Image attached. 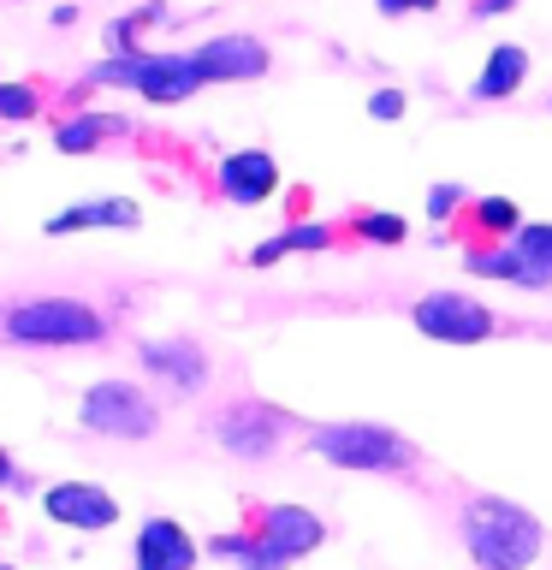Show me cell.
I'll return each instance as SVG.
<instances>
[{
  "label": "cell",
  "instance_id": "obj_9",
  "mask_svg": "<svg viewBox=\"0 0 552 570\" xmlns=\"http://www.w3.org/2000/svg\"><path fill=\"white\" fill-rule=\"evenodd\" d=\"M249 529L262 534L274 552H285V559H309V552L327 541V523L309 511V505H249Z\"/></svg>",
  "mask_w": 552,
  "mask_h": 570
},
{
  "label": "cell",
  "instance_id": "obj_11",
  "mask_svg": "<svg viewBox=\"0 0 552 570\" xmlns=\"http://www.w3.org/2000/svg\"><path fill=\"white\" fill-rule=\"evenodd\" d=\"M137 356H142V368L160 374V381H172L178 392L208 386V351L196 345V338H142Z\"/></svg>",
  "mask_w": 552,
  "mask_h": 570
},
{
  "label": "cell",
  "instance_id": "obj_27",
  "mask_svg": "<svg viewBox=\"0 0 552 570\" xmlns=\"http://www.w3.org/2000/svg\"><path fill=\"white\" fill-rule=\"evenodd\" d=\"M516 0H475V18H493V12H511Z\"/></svg>",
  "mask_w": 552,
  "mask_h": 570
},
{
  "label": "cell",
  "instance_id": "obj_17",
  "mask_svg": "<svg viewBox=\"0 0 552 570\" xmlns=\"http://www.w3.org/2000/svg\"><path fill=\"white\" fill-rule=\"evenodd\" d=\"M208 552H214V559H226V564H238V570H285V564H292L285 552L267 547L256 529H226V534H214Z\"/></svg>",
  "mask_w": 552,
  "mask_h": 570
},
{
  "label": "cell",
  "instance_id": "obj_14",
  "mask_svg": "<svg viewBox=\"0 0 552 570\" xmlns=\"http://www.w3.org/2000/svg\"><path fill=\"white\" fill-rule=\"evenodd\" d=\"M142 208L131 196H107V203H71L66 214L48 220V238H66V232H89V226H137Z\"/></svg>",
  "mask_w": 552,
  "mask_h": 570
},
{
  "label": "cell",
  "instance_id": "obj_1",
  "mask_svg": "<svg viewBox=\"0 0 552 570\" xmlns=\"http://www.w3.org/2000/svg\"><path fill=\"white\" fill-rule=\"evenodd\" d=\"M463 547H470L475 570H529L546 552V523L516 499L475 493L463 505Z\"/></svg>",
  "mask_w": 552,
  "mask_h": 570
},
{
  "label": "cell",
  "instance_id": "obj_26",
  "mask_svg": "<svg viewBox=\"0 0 552 570\" xmlns=\"http://www.w3.org/2000/svg\"><path fill=\"white\" fill-rule=\"evenodd\" d=\"M0 488H18V463L7 458V445H0Z\"/></svg>",
  "mask_w": 552,
  "mask_h": 570
},
{
  "label": "cell",
  "instance_id": "obj_15",
  "mask_svg": "<svg viewBox=\"0 0 552 570\" xmlns=\"http://www.w3.org/2000/svg\"><path fill=\"white\" fill-rule=\"evenodd\" d=\"M523 78H529V53L516 48V42H499V48L487 53V66H481V78H475L470 96H475V101H505V96H516V89H523Z\"/></svg>",
  "mask_w": 552,
  "mask_h": 570
},
{
  "label": "cell",
  "instance_id": "obj_3",
  "mask_svg": "<svg viewBox=\"0 0 552 570\" xmlns=\"http://www.w3.org/2000/svg\"><path fill=\"white\" fill-rule=\"evenodd\" d=\"M7 338L12 345H48V351L101 345L107 315L78 303V297H30V303H18V309H7Z\"/></svg>",
  "mask_w": 552,
  "mask_h": 570
},
{
  "label": "cell",
  "instance_id": "obj_21",
  "mask_svg": "<svg viewBox=\"0 0 552 570\" xmlns=\"http://www.w3.org/2000/svg\"><path fill=\"white\" fill-rule=\"evenodd\" d=\"M356 238H368V244H404V238H410V226H404V214L363 208V214H356Z\"/></svg>",
  "mask_w": 552,
  "mask_h": 570
},
{
  "label": "cell",
  "instance_id": "obj_19",
  "mask_svg": "<svg viewBox=\"0 0 552 570\" xmlns=\"http://www.w3.org/2000/svg\"><path fill=\"white\" fill-rule=\"evenodd\" d=\"M107 137H125V119H114V114H78V119H66L60 131H53V149H60V155H89V149H101Z\"/></svg>",
  "mask_w": 552,
  "mask_h": 570
},
{
  "label": "cell",
  "instance_id": "obj_10",
  "mask_svg": "<svg viewBox=\"0 0 552 570\" xmlns=\"http://www.w3.org/2000/svg\"><path fill=\"white\" fill-rule=\"evenodd\" d=\"M196 71H203V83H249L267 71V48L256 36H214V42L190 48Z\"/></svg>",
  "mask_w": 552,
  "mask_h": 570
},
{
  "label": "cell",
  "instance_id": "obj_20",
  "mask_svg": "<svg viewBox=\"0 0 552 570\" xmlns=\"http://www.w3.org/2000/svg\"><path fill=\"white\" fill-rule=\"evenodd\" d=\"M333 244V226H321V220H297V226H285L279 238H267L249 249V267H274L279 256H292V249H327Z\"/></svg>",
  "mask_w": 552,
  "mask_h": 570
},
{
  "label": "cell",
  "instance_id": "obj_2",
  "mask_svg": "<svg viewBox=\"0 0 552 570\" xmlns=\"http://www.w3.org/2000/svg\"><path fill=\"white\" fill-rule=\"evenodd\" d=\"M309 445L338 470H356V475H398L416 463V445L404 434H392L381 422H327V428H309Z\"/></svg>",
  "mask_w": 552,
  "mask_h": 570
},
{
  "label": "cell",
  "instance_id": "obj_12",
  "mask_svg": "<svg viewBox=\"0 0 552 570\" xmlns=\"http://www.w3.org/2000/svg\"><path fill=\"white\" fill-rule=\"evenodd\" d=\"M274 190H279V167H274V155H267V149H238V155L220 160V196H226V203L256 208Z\"/></svg>",
  "mask_w": 552,
  "mask_h": 570
},
{
  "label": "cell",
  "instance_id": "obj_16",
  "mask_svg": "<svg viewBox=\"0 0 552 570\" xmlns=\"http://www.w3.org/2000/svg\"><path fill=\"white\" fill-rule=\"evenodd\" d=\"M505 244L516 249V262H523V292H546L552 285V226L529 220V226H516Z\"/></svg>",
  "mask_w": 552,
  "mask_h": 570
},
{
  "label": "cell",
  "instance_id": "obj_23",
  "mask_svg": "<svg viewBox=\"0 0 552 570\" xmlns=\"http://www.w3.org/2000/svg\"><path fill=\"white\" fill-rule=\"evenodd\" d=\"M457 208H463V190L457 185H434V190H427V220H452Z\"/></svg>",
  "mask_w": 552,
  "mask_h": 570
},
{
  "label": "cell",
  "instance_id": "obj_7",
  "mask_svg": "<svg viewBox=\"0 0 552 570\" xmlns=\"http://www.w3.org/2000/svg\"><path fill=\"white\" fill-rule=\"evenodd\" d=\"M214 440L244 463L274 458L279 440H285V416L274 404H231V410H220V422H214Z\"/></svg>",
  "mask_w": 552,
  "mask_h": 570
},
{
  "label": "cell",
  "instance_id": "obj_5",
  "mask_svg": "<svg viewBox=\"0 0 552 570\" xmlns=\"http://www.w3.org/2000/svg\"><path fill=\"white\" fill-rule=\"evenodd\" d=\"M78 422L89 434H107V440H149L160 410H155V399H142V386H131V381H96L78 399Z\"/></svg>",
  "mask_w": 552,
  "mask_h": 570
},
{
  "label": "cell",
  "instance_id": "obj_8",
  "mask_svg": "<svg viewBox=\"0 0 552 570\" xmlns=\"http://www.w3.org/2000/svg\"><path fill=\"white\" fill-rule=\"evenodd\" d=\"M42 511H48V523L78 529V534H101L119 523V499L107 488H96V481H60V488H48Z\"/></svg>",
  "mask_w": 552,
  "mask_h": 570
},
{
  "label": "cell",
  "instance_id": "obj_24",
  "mask_svg": "<svg viewBox=\"0 0 552 570\" xmlns=\"http://www.w3.org/2000/svg\"><path fill=\"white\" fill-rule=\"evenodd\" d=\"M368 114H374V119H404V89H374V96H368Z\"/></svg>",
  "mask_w": 552,
  "mask_h": 570
},
{
  "label": "cell",
  "instance_id": "obj_28",
  "mask_svg": "<svg viewBox=\"0 0 552 570\" xmlns=\"http://www.w3.org/2000/svg\"><path fill=\"white\" fill-rule=\"evenodd\" d=\"M0 570H12V564H0Z\"/></svg>",
  "mask_w": 552,
  "mask_h": 570
},
{
  "label": "cell",
  "instance_id": "obj_22",
  "mask_svg": "<svg viewBox=\"0 0 552 570\" xmlns=\"http://www.w3.org/2000/svg\"><path fill=\"white\" fill-rule=\"evenodd\" d=\"M42 114V96L30 83H0V119H36Z\"/></svg>",
  "mask_w": 552,
  "mask_h": 570
},
{
  "label": "cell",
  "instance_id": "obj_4",
  "mask_svg": "<svg viewBox=\"0 0 552 570\" xmlns=\"http://www.w3.org/2000/svg\"><path fill=\"white\" fill-rule=\"evenodd\" d=\"M89 83H125L137 96H149L160 107H178L203 89V71H196L190 53H107L101 66H89Z\"/></svg>",
  "mask_w": 552,
  "mask_h": 570
},
{
  "label": "cell",
  "instance_id": "obj_18",
  "mask_svg": "<svg viewBox=\"0 0 552 570\" xmlns=\"http://www.w3.org/2000/svg\"><path fill=\"white\" fill-rule=\"evenodd\" d=\"M523 226L516 220V203H505V196H481V203H470V220H463V244H499V238H511V232Z\"/></svg>",
  "mask_w": 552,
  "mask_h": 570
},
{
  "label": "cell",
  "instance_id": "obj_6",
  "mask_svg": "<svg viewBox=\"0 0 552 570\" xmlns=\"http://www.w3.org/2000/svg\"><path fill=\"white\" fill-rule=\"evenodd\" d=\"M410 321H416V333L440 338V345H481V338L499 333L493 309H487V303H475L470 292H427Z\"/></svg>",
  "mask_w": 552,
  "mask_h": 570
},
{
  "label": "cell",
  "instance_id": "obj_25",
  "mask_svg": "<svg viewBox=\"0 0 552 570\" xmlns=\"http://www.w3.org/2000/svg\"><path fill=\"white\" fill-rule=\"evenodd\" d=\"M427 7H440V0H381V12H386V18H404V12H427Z\"/></svg>",
  "mask_w": 552,
  "mask_h": 570
},
{
  "label": "cell",
  "instance_id": "obj_13",
  "mask_svg": "<svg viewBox=\"0 0 552 570\" xmlns=\"http://www.w3.org/2000/svg\"><path fill=\"white\" fill-rule=\"evenodd\" d=\"M131 564H137V570H190V564H196L190 529H185V523H172V517H149V523L137 529Z\"/></svg>",
  "mask_w": 552,
  "mask_h": 570
}]
</instances>
